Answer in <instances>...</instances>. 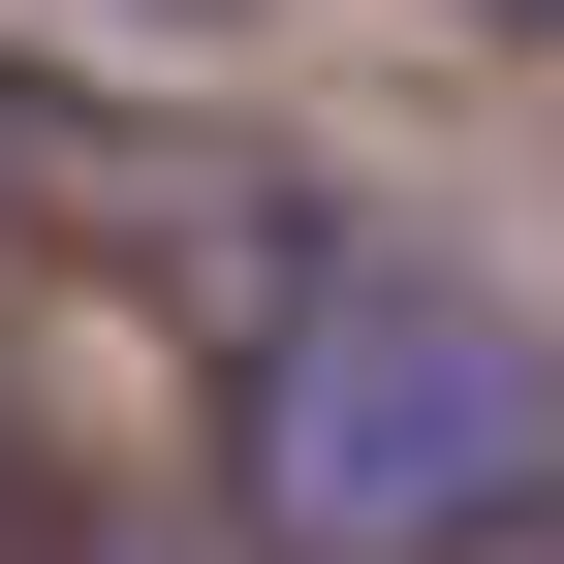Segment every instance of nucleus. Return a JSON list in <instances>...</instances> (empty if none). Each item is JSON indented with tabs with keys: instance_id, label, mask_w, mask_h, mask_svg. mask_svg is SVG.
I'll list each match as a JSON object with an SVG mask.
<instances>
[{
	"instance_id": "f257e3e1",
	"label": "nucleus",
	"mask_w": 564,
	"mask_h": 564,
	"mask_svg": "<svg viewBox=\"0 0 564 564\" xmlns=\"http://www.w3.org/2000/svg\"><path fill=\"white\" fill-rule=\"evenodd\" d=\"M564 502V345L440 251H314L220 377V533L251 564H470Z\"/></svg>"
},
{
	"instance_id": "f03ea898",
	"label": "nucleus",
	"mask_w": 564,
	"mask_h": 564,
	"mask_svg": "<svg viewBox=\"0 0 564 564\" xmlns=\"http://www.w3.org/2000/svg\"><path fill=\"white\" fill-rule=\"evenodd\" d=\"M95 564H188V533H95Z\"/></svg>"
}]
</instances>
